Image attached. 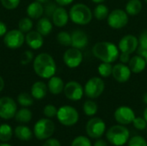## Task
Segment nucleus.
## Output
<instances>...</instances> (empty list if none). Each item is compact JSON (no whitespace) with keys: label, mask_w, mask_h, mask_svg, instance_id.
Returning a JSON list of instances; mask_svg holds the SVG:
<instances>
[{"label":"nucleus","mask_w":147,"mask_h":146,"mask_svg":"<svg viewBox=\"0 0 147 146\" xmlns=\"http://www.w3.org/2000/svg\"><path fill=\"white\" fill-rule=\"evenodd\" d=\"M130 54L126 53V52H121L119 56V59L121 61V63L122 64H127L130 61Z\"/></svg>","instance_id":"obj_44"},{"label":"nucleus","mask_w":147,"mask_h":146,"mask_svg":"<svg viewBox=\"0 0 147 146\" xmlns=\"http://www.w3.org/2000/svg\"><path fill=\"white\" fill-rule=\"evenodd\" d=\"M94 15L97 20L102 21L106 19L109 14V10L107 5L103 3H98L94 9Z\"/></svg>","instance_id":"obj_28"},{"label":"nucleus","mask_w":147,"mask_h":146,"mask_svg":"<svg viewBox=\"0 0 147 146\" xmlns=\"http://www.w3.org/2000/svg\"><path fill=\"white\" fill-rule=\"evenodd\" d=\"M47 88L50 93H52L53 95H59L61 92L64 91L65 83L60 77L53 76L49 78Z\"/></svg>","instance_id":"obj_21"},{"label":"nucleus","mask_w":147,"mask_h":146,"mask_svg":"<svg viewBox=\"0 0 147 146\" xmlns=\"http://www.w3.org/2000/svg\"><path fill=\"white\" fill-rule=\"evenodd\" d=\"M87 135L94 139L102 138L106 133V124L99 117H93L86 124Z\"/></svg>","instance_id":"obj_8"},{"label":"nucleus","mask_w":147,"mask_h":146,"mask_svg":"<svg viewBox=\"0 0 147 146\" xmlns=\"http://www.w3.org/2000/svg\"><path fill=\"white\" fill-rule=\"evenodd\" d=\"M92 52L94 56L102 62H115L120 56L119 48L109 41H101L94 45Z\"/></svg>","instance_id":"obj_2"},{"label":"nucleus","mask_w":147,"mask_h":146,"mask_svg":"<svg viewBox=\"0 0 147 146\" xmlns=\"http://www.w3.org/2000/svg\"><path fill=\"white\" fill-rule=\"evenodd\" d=\"M54 131L55 125L49 119H40L34 126V134L39 140H45L51 138Z\"/></svg>","instance_id":"obj_6"},{"label":"nucleus","mask_w":147,"mask_h":146,"mask_svg":"<svg viewBox=\"0 0 147 146\" xmlns=\"http://www.w3.org/2000/svg\"><path fill=\"white\" fill-rule=\"evenodd\" d=\"M25 41L30 48L37 50L43 46V35L38 31H29L25 36Z\"/></svg>","instance_id":"obj_18"},{"label":"nucleus","mask_w":147,"mask_h":146,"mask_svg":"<svg viewBox=\"0 0 147 146\" xmlns=\"http://www.w3.org/2000/svg\"><path fill=\"white\" fill-rule=\"evenodd\" d=\"M83 110L87 116H94L98 111V106L94 101L87 100L83 105Z\"/></svg>","instance_id":"obj_29"},{"label":"nucleus","mask_w":147,"mask_h":146,"mask_svg":"<svg viewBox=\"0 0 147 146\" xmlns=\"http://www.w3.org/2000/svg\"><path fill=\"white\" fill-rule=\"evenodd\" d=\"M115 121L123 126L130 125L133 123L134 120L135 119V113L134 111L127 106H121L116 108L115 111Z\"/></svg>","instance_id":"obj_12"},{"label":"nucleus","mask_w":147,"mask_h":146,"mask_svg":"<svg viewBox=\"0 0 147 146\" xmlns=\"http://www.w3.org/2000/svg\"><path fill=\"white\" fill-rule=\"evenodd\" d=\"M57 113H58L57 108L52 104H48V105L45 106V108L43 109V114L47 118H53V117L57 116Z\"/></svg>","instance_id":"obj_37"},{"label":"nucleus","mask_w":147,"mask_h":146,"mask_svg":"<svg viewBox=\"0 0 147 146\" xmlns=\"http://www.w3.org/2000/svg\"><path fill=\"white\" fill-rule=\"evenodd\" d=\"M0 146H11L9 144H6V143H3V144H0Z\"/></svg>","instance_id":"obj_53"},{"label":"nucleus","mask_w":147,"mask_h":146,"mask_svg":"<svg viewBox=\"0 0 147 146\" xmlns=\"http://www.w3.org/2000/svg\"><path fill=\"white\" fill-rule=\"evenodd\" d=\"M128 66L133 73L139 74L145 71L147 65L146 59L144 57H141L140 55L134 56L130 59V61L128 63Z\"/></svg>","instance_id":"obj_20"},{"label":"nucleus","mask_w":147,"mask_h":146,"mask_svg":"<svg viewBox=\"0 0 147 146\" xmlns=\"http://www.w3.org/2000/svg\"><path fill=\"white\" fill-rule=\"evenodd\" d=\"M16 111L17 106L12 98L9 96L0 98V118L3 120H10L15 117Z\"/></svg>","instance_id":"obj_10"},{"label":"nucleus","mask_w":147,"mask_h":146,"mask_svg":"<svg viewBox=\"0 0 147 146\" xmlns=\"http://www.w3.org/2000/svg\"><path fill=\"white\" fill-rule=\"evenodd\" d=\"M138 40H139V47L147 51V29L143 30L140 33Z\"/></svg>","instance_id":"obj_40"},{"label":"nucleus","mask_w":147,"mask_h":146,"mask_svg":"<svg viewBox=\"0 0 147 146\" xmlns=\"http://www.w3.org/2000/svg\"><path fill=\"white\" fill-rule=\"evenodd\" d=\"M145 2H146V3H147V0H145Z\"/></svg>","instance_id":"obj_55"},{"label":"nucleus","mask_w":147,"mask_h":146,"mask_svg":"<svg viewBox=\"0 0 147 146\" xmlns=\"http://www.w3.org/2000/svg\"><path fill=\"white\" fill-rule=\"evenodd\" d=\"M25 41L23 33L19 29H13L7 32L3 37L4 45L10 49H17L21 47Z\"/></svg>","instance_id":"obj_11"},{"label":"nucleus","mask_w":147,"mask_h":146,"mask_svg":"<svg viewBox=\"0 0 147 146\" xmlns=\"http://www.w3.org/2000/svg\"><path fill=\"white\" fill-rule=\"evenodd\" d=\"M98 73L100 74L101 77H109L112 75L113 72V65L111 63H106L102 62V64L99 65L97 68Z\"/></svg>","instance_id":"obj_31"},{"label":"nucleus","mask_w":147,"mask_h":146,"mask_svg":"<svg viewBox=\"0 0 147 146\" xmlns=\"http://www.w3.org/2000/svg\"><path fill=\"white\" fill-rule=\"evenodd\" d=\"M142 9V3L140 0H129L125 7V11L128 15H137Z\"/></svg>","instance_id":"obj_25"},{"label":"nucleus","mask_w":147,"mask_h":146,"mask_svg":"<svg viewBox=\"0 0 147 146\" xmlns=\"http://www.w3.org/2000/svg\"><path fill=\"white\" fill-rule=\"evenodd\" d=\"M58 42L65 46H68L71 45V35L65 31H61L57 34Z\"/></svg>","instance_id":"obj_33"},{"label":"nucleus","mask_w":147,"mask_h":146,"mask_svg":"<svg viewBox=\"0 0 147 146\" xmlns=\"http://www.w3.org/2000/svg\"><path fill=\"white\" fill-rule=\"evenodd\" d=\"M105 83L104 81L98 77H94L90 78L84 88V94L90 99L98 98L104 91Z\"/></svg>","instance_id":"obj_7"},{"label":"nucleus","mask_w":147,"mask_h":146,"mask_svg":"<svg viewBox=\"0 0 147 146\" xmlns=\"http://www.w3.org/2000/svg\"><path fill=\"white\" fill-rule=\"evenodd\" d=\"M6 33H7V26L4 22L0 21V37L4 36Z\"/></svg>","instance_id":"obj_45"},{"label":"nucleus","mask_w":147,"mask_h":146,"mask_svg":"<svg viewBox=\"0 0 147 146\" xmlns=\"http://www.w3.org/2000/svg\"><path fill=\"white\" fill-rule=\"evenodd\" d=\"M13 135L12 128L8 124H2L0 126V141L7 142L10 140Z\"/></svg>","instance_id":"obj_30"},{"label":"nucleus","mask_w":147,"mask_h":146,"mask_svg":"<svg viewBox=\"0 0 147 146\" xmlns=\"http://www.w3.org/2000/svg\"><path fill=\"white\" fill-rule=\"evenodd\" d=\"M32 28H33V22H32L31 18L24 17V18L21 19L18 22V28L22 33H28V32L31 31Z\"/></svg>","instance_id":"obj_34"},{"label":"nucleus","mask_w":147,"mask_h":146,"mask_svg":"<svg viewBox=\"0 0 147 146\" xmlns=\"http://www.w3.org/2000/svg\"><path fill=\"white\" fill-rule=\"evenodd\" d=\"M44 13V7L42 6L41 3L35 1L31 3L27 8V14L29 18L32 19H38L40 18Z\"/></svg>","instance_id":"obj_23"},{"label":"nucleus","mask_w":147,"mask_h":146,"mask_svg":"<svg viewBox=\"0 0 147 146\" xmlns=\"http://www.w3.org/2000/svg\"><path fill=\"white\" fill-rule=\"evenodd\" d=\"M71 146H92L90 139L86 136H78L71 142Z\"/></svg>","instance_id":"obj_35"},{"label":"nucleus","mask_w":147,"mask_h":146,"mask_svg":"<svg viewBox=\"0 0 147 146\" xmlns=\"http://www.w3.org/2000/svg\"><path fill=\"white\" fill-rule=\"evenodd\" d=\"M17 102L22 107H29L34 103V97L32 96V95L23 92L18 95Z\"/></svg>","instance_id":"obj_32"},{"label":"nucleus","mask_w":147,"mask_h":146,"mask_svg":"<svg viewBox=\"0 0 147 146\" xmlns=\"http://www.w3.org/2000/svg\"><path fill=\"white\" fill-rule=\"evenodd\" d=\"M69 14L65 10V9L62 7H57L52 15L53 22L57 27H64L67 24L69 20Z\"/></svg>","instance_id":"obj_19"},{"label":"nucleus","mask_w":147,"mask_h":146,"mask_svg":"<svg viewBox=\"0 0 147 146\" xmlns=\"http://www.w3.org/2000/svg\"><path fill=\"white\" fill-rule=\"evenodd\" d=\"M16 137L22 141H28L32 139L33 133L29 127L26 126H18L15 129Z\"/></svg>","instance_id":"obj_26"},{"label":"nucleus","mask_w":147,"mask_h":146,"mask_svg":"<svg viewBox=\"0 0 147 146\" xmlns=\"http://www.w3.org/2000/svg\"><path fill=\"white\" fill-rule=\"evenodd\" d=\"M37 31L43 36L48 35L53 30V23L47 17L40 18L36 24Z\"/></svg>","instance_id":"obj_24"},{"label":"nucleus","mask_w":147,"mask_h":146,"mask_svg":"<svg viewBox=\"0 0 147 146\" xmlns=\"http://www.w3.org/2000/svg\"><path fill=\"white\" fill-rule=\"evenodd\" d=\"M144 119L146 120V122H147V107L146 108L145 111H144Z\"/></svg>","instance_id":"obj_49"},{"label":"nucleus","mask_w":147,"mask_h":146,"mask_svg":"<svg viewBox=\"0 0 147 146\" xmlns=\"http://www.w3.org/2000/svg\"><path fill=\"white\" fill-rule=\"evenodd\" d=\"M47 86L45 83L41 81H38L34 83L31 87V95L36 100L43 99L47 93Z\"/></svg>","instance_id":"obj_22"},{"label":"nucleus","mask_w":147,"mask_h":146,"mask_svg":"<svg viewBox=\"0 0 147 146\" xmlns=\"http://www.w3.org/2000/svg\"><path fill=\"white\" fill-rule=\"evenodd\" d=\"M91 1H93L96 3H102L105 0H91Z\"/></svg>","instance_id":"obj_50"},{"label":"nucleus","mask_w":147,"mask_h":146,"mask_svg":"<svg viewBox=\"0 0 147 146\" xmlns=\"http://www.w3.org/2000/svg\"><path fill=\"white\" fill-rule=\"evenodd\" d=\"M21 0H1L2 5L7 9H14L17 8Z\"/></svg>","instance_id":"obj_39"},{"label":"nucleus","mask_w":147,"mask_h":146,"mask_svg":"<svg viewBox=\"0 0 147 146\" xmlns=\"http://www.w3.org/2000/svg\"><path fill=\"white\" fill-rule=\"evenodd\" d=\"M42 146H61L60 142L56 139H47Z\"/></svg>","instance_id":"obj_43"},{"label":"nucleus","mask_w":147,"mask_h":146,"mask_svg":"<svg viewBox=\"0 0 147 146\" xmlns=\"http://www.w3.org/2000/svg\"><path fill=\"white\" fill-rule=\"evenodd\" d=\"M134 126L137 129V130H140L143 131L145 129H146L147 127V122L146 120L144 119V117H135V119L133 121Z\"/></svg>","instance_id":"obj_38"},{"label":"nucleus","mask_w":147,"mask_h":146,"mask_svg":"<svg viewBox=\"0 0 147 146\" xmlns=\"http://www.w3.org/2000/svg\"><path fill=\"white\" fill-rule=\"evenodd\" d=\"M63 60L69 68H77L83 61V53L81 50L78 48H69L65 52L63 55Z\"/></svg>","instance_id":"obj_14"},{"label":"nucleus","mask_w":147,"mask_h":146,"mask_svg":"<svg viewBox=\"0 0 147 146\" xmlns=\"http://www.w3.org/2000/svg\"><path fill=\"white\" fill-rule=\"evenodd\" d=\"M33 59V53L30 51H25L21 58V63L22 65H28Z\"/></svg>","instance_id":"obj_41"},{"label":"nucleus","mask_w":147,"mask_h":146,"mask_svg":"<svg viewBox=\"0 0 147 146\" xmlns=\"http://www.w3.org/2000/svg\"><path fill=\"white\" fill-rule=\"evenodd\" d=\"M138 46H139L138 38L133 34H127L120 40L118 48L121 52L132 54L137 50Z\"/></svg>","instance_id":"obj_15"},{"label":"nucleus","mask_w":147,"mask_h":146,"mask_svg":"<svg viewBox=\"0 0 147 146\" xmlns=\"http://www.w3.org/2000/svg\"><path fill=\"white\" fill-rule=\"evenodd\" d=\"M143 101H144V102L147 105V93H146V94L144 95V96H143Z\"/></svg>","instance_id":"obj_51"},{"label":"nucleus","mask_w":147,"mask_h":146,"mask_svg":"<svg viewBox=\"0 0 147 146\" xmlns=\"http://www.w3.org/2000/svg\"><path fill=\"white\" fill-rule=\"evenodd\" d=\"M145 59H146V65H147V53L146 54V56H145Z\"/></svg>","instance_id":"obj_54"},{"label":"nucleus","mask_w":147,"mask_h":146,"mask_svg":"<svg viewBox=\"0 0 147 146\" xmlns=\"http://www.w3.org/2000/svg\"><path fill=\"white\" fill-rule=\"evenodd\" d=\"M107 20L110 28L114 29H121L128 23V15L125 10L116 9L109 14Z\"/></svg>","instance_id":"obj_9"},{"label":"nucleus","mask_w":147,"mask_h":146,"mask_svg":"<svg viewBox=\"0 0 147 146\" xmlns=\"http://www.w3.org/2000/svg\"><path fill=\"white\" fill-rule=\"evenodd\" d=\"M131 74L132 71L129 68L128 65H127L126 64H116L115 65L113 66V77L121 83H126L127 82L130 77H131Z\"/></svg>","instance_id":"obj_16"},{"label":"nucleus","mask_w":147,"mask_h":146,"mask_svg":"<svg viewBox=\"0 0 147 146\" xmlns=\"http://www.w3.org/2000/svg\"><path fill=\"white\" fill-rule=\"evenodd\" d=\"M93 146H108V144L104 139H102L100 138V139H97L96 140V142L94 143Z\"/></svg>","instance_id":"obj_46"},{"label":"nucleus","mask_w":147,"mask_h":146,"mask_svg":"<svg viewBox=\"0 0 147 146\" xmlns=\"http://www.w3.org/2000/svg\"><path fill=\"white\" fill-rule=\"evenodd\" d=\"M127 146H147V142L141 136H134L129 139Z\"/></svg>","instance_id":"obj_36"},{"label":"nucleus","mask_w":147,"mask_h":146,"mask_svg":"<svg viewBox=\"0 0 147 146\" xmlns=\"http://www.w3.org/2000/svg\"><path fill=\"white\" fill-rule=\"evenodd\" d=\"M56 8H57V7H56L53 3H48V4L44 8V13H45L47 16H52Z\"/></svg>","instance_id":"obj_42"},{"label":"nucleus","mask_w":147,"mask_h":146,"mask_svg":"<svg viewBox=\"0 0 147 146\" xmlns=\"http://www.w3.org/2000/svg\"><path fill=\"white\" fill-rule=\"evenodd\" d=\"M64 93L67 99L77 102L82 99L84 94V89L79 83L76 81H70L65 85Z\"/></svg>","instance_id":"obj_13"},{"label":"nucleus","mask_w":147,"mask_h":146,"mask_svg":"<svg viewBox=\"0 0 147 146\" xmlns=\"http://www.w3.org/2000/svg\"><path fill=\"white\" fill-rule=\"evenodd\" d=\"M3 88H4V81H3V77L0 76V92L3 89Z\"/></svg>","instance_id":"obj_48"},{"label":"nucleus","mask_w":147,"mask_h":146,"mask_svg":"<svg viewBox=\"0 0 147 146\" xmlns=\"http://www.w3.org/2000/svg\"><path fill=\"white\" fill-rule=\"evenodd\" d=\"M71 35V46L82 50L88 46L89 39L87 34L82 30H75Z\"/></svg>","instance_id":"obj_17"},{"label":"nucleus","mask_w":147,"mask_h":146,"mask_svg":"<svg viewBox=\"0 0 147 146\" xmlns=\"http://www.w3.org/2000/svg\"><path fill=\"white\" fill-rule=\"evenodd\" d=\"M16 120L19 123L22 124H26L28 123L31 119H32V113L29 109L24 108H21L20 110L16 111V114L15 115Z\"/></svg>","instance_id":"obj_27"},{"label":"nucleus","mask_w":147,"mask_h":146,"mask_svg":"<svg viewBox=\"0 0 147 146\" xmlns=\"http://www.w3.org/2000/svg\"><path fill=\"white\" fill-rule=\"evenodd\" d=\"M57 3H59L61 6H65L70 3H71L74 0H55Z\"/></svg>","instance_id":"obj_47"},{"label":"nucleus","mask_w":147,"mask_h":146,"mask_svg":"<svg viewBox=\"0 0 147 146\" xmlns=\"http://www.w3.org/2000/svg\"><path fill=\"white\" fill-rule=\"evenodd\" d=\"M146 133H147V127H146Z\"/></svg>","instance_id":"obj_56"},{"label":"nucleus","mask_w":147,"mask_h":146,"mask_svg":"<svg viewBox=\"0 0 147 146\" xmlns=\"http://www.w3.org/2000/svg\"><path fill=\"white\" fill-rule=\"evenodd\" d=\"M34 70L42 78H50L56 72V63L53 57L46 52L38 54L34 60Z\"/></svg>","instance_id":"obj_1"},{"label":"nucleus","mask_w":147,"mask_h":146,"mask_svg":"<svg viewBox=\"0 0 147 146\" xmlns=\"http://www.w3.org/2000/svg\"><path fill=\"white\" fill-rule=\"evenodd\" d=\"M107 140L113 145H125L130 139L129 130L123 125H115L109 127L106 133Z\"/></svg>","instance_id":"obj_3"},{"label":"nucleus","mask_w":147,"mask_h":146,"mask_svg":"<svg viewBox=\"0 0 147 146\" xmlns=\"http://www.w3.org/2000/svg\"><path fill=\"white\" fill-rule=\"evenodd\" d=\"M57 119L63 126H71L78 123L79 120V114L75 108L65 105L58 109Z\"/></svg>","instance_id":"obj_5"},{"label":"nucleus","mask_w":147,"mask_h":146,"mask_svg":"<svg viewBox=\"0 0 147 146\" xmlns=\"http://www.w3.org/2000/svg\"><path fill=\"white\" fill-rule=\"evenodd\" d=\"M69 17L75 24L87 25L92 20V12L87 5L84 3H76L71 8Z\"/></svg>","instance_id":"obj_4"},{"label":"nucleus","mask_w":147,"mask_h":146,"mask_svg":"<svg viewBox=\"0 0 147 146\" xmlns=\"http://www.w3.org/2000/svg\"><path fill=\"white\" fill-rule=\"evenodd\" d=\"M36 1H38V2H40V3H47V2H48L49 0H36Z\"/></svg>","instance_id":"obj_52"}]
</instances>
